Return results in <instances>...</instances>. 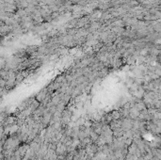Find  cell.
Here are the masks:
<instances>
[{"instance_id": "6da1fadb", "label": "cell", "mask_w": 161, "mask_h": 160, "mask_svg": "<svg viewBox=\"0 0 161 160\" xmlns=\"http://www.w3.org/2000/svg\"><path fill=\"white\" fill-rule=\"evenodd\" d=\"M15 122H16V119L14 117H9L7 118V124L8 125H13L15 124Z\"/></svg>"}]
</instances>
